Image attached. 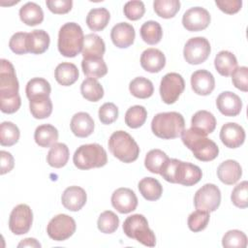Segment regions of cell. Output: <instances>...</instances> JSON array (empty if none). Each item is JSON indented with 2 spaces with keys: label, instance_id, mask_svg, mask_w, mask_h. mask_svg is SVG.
Returning <instances> with one entry per match:
<instances>
[{
  "label": "cell",
  "instance_id": "6da1fadb",
  "mask_svg": "<svg viewBox=\"0 0 248 248\" xmlns=\"http://www.w3.org/2000/svg\"><path fill=\"white\" fill-rule=\"evenodd\" d=\"M160 174L168 182L178 183L184 186L197 184L202 176V170L198 166L170 158L162 167Z\"/></svg>",
  "mask_w": 248,
  "mask_h": 248
},
{
  "label": "cell",
  "instance_id": "7a4b0ae2",
  "mask_svg": "<svg viewBox=\"0 0 248 248\" xmlns=\"http://www.w3.org/2000/svg\"><path fill=\"white\" fill-rule=\"evenodd\" d=\"M181 140L185 146L189 148L194 156L200 161H212L219 154V147L212 140L207 139L205 136L201 135L192 128L182 132Z\"/></svg>",
  "mask_w": 248,
  "mask_h": 248
},
{
  "label": "cell",
  "instance_id": "3957f363",
  "mask_svg": "<svg viewBox=\"0 0 248 248\" xmlns=\"http://www.w3.org/2000/svg\"><path fill=\"white\" fill-rule=\"evenodd\" d=\"M185 121L181 113L176 111L157 113L151 121L153 134L163 140H171L181 136Z\"/></svg>",
  "mask_w": 248,
  "mask_h": 248
},
{
  "label": "cell",
  "instance_id": "277c9868",
  "mask_svg": "<svg viewBox=\"0 0 248 248\" xmlns=\"http://www.w3.org/2000/svg\"><path fill=\"white\" fill-rule=\"evenodd\" d=\"M84 35L81 27L76 22L63 24L58 33V50L65 57H75L81 52Z\"/></svg>",
  "mask_w": 248,
  "mask_h": 248
},
{
  "label": "cell",
  "instance_id": "5b68a950",
  "mask_svg": "<svg viewBox=\"0 0 248 248\" xmlns=\"http://www.w3.org/2000/svg\"><path fill=\"white\" fill-rule=\"evenodd\" d=\"M108 144L110 153L123 163H132L139 157L140 147L138 143L125 131L113 132Z\"/></svg>",
  "mask_w": 248,
  "mask_h": 248
},
{
  "label": "cell",
  "instance_id": "8992f818",
  "mask_svg": "<svg viewBox=\"0 0 248 248\" xmlns=\"http://www.w3.org/2000/svg\"><path fill=\"white\" fill-rule=\"evenodd\" d=\"M73 162L79 170L102 168L108 162L107 152L98 143L80 145L74 153Z\"/></svg>",
  "mask_w": 248,
  "mask_h": 248
},
{
  "label": "cell",
  "instance_id": "52a82bcc",
  "mask_svg": "<svg viewBox=\"0 0 248 248\" xmlns=\"http://www.w3.org/2000/svg\"><path fill=\"white\" fill-rule=\"evenodd\" d=\"M123 232L144 246L154 247L156 245V236L148 227L146 218L141 214H134L127 217L123 223Z\"/></svg>",
  "mask_w": 248,
  "mask_h": 248
},
{
  "label": "cell",
  "instance_id": "ba28073f",
  "mask_svg": "<svg viewBox=\"0 0 248 248\" xmlns=\"http://www.w3.org/2000/svg\"><path fill=\"white\" fill-rule=\"evenodd\" d=\"M0 62V100L19 96V84L13 64L6 59H1Z\"/></svg>",
  "mask_w": 248,
  "mask_h": 248
},
{
  "label": "cell",
  "instance_id": "9c48e42d",
  "mask_svg": "<svg viewBox=\"0 0 248 248\" xmlns=\"http://www.w3.org/2000/svg\"><path fill=\"white\" fill-rule=\"evenodd\" d=\"M185 89V81L181 75L177 73L166 74L160 83V95L165 104L175 103Z\"/></svg>",
  "mask_w": 248,
  "mask_h": 248
},
{
  "label": "cell",
  "instance_id": "30bf717a",
  "mask_svg": "<svg viewBox=\"0 0 248 248\" xmlns=\"http://www.w3.org/2000/svg\"><path fill=\"white\" fill-rule=\"evenodd\" d=\"M221 202L220 189L212 183L202 186L195 194L194 205L196 209L207 212L215 211Z\"/></svg>",
  "mask_w": 248,
  "mask_h": 248
},
{
  "label": "cell",
  "instance_id": "8fae6325",
  "mask_svg": "<svg viewBox=\"0 0 248 248\" xmlns=\"http://www.w3.org/2000/svg\"><path fill=\"white\" fill-rule=\"evenodd\" d=\"M77 225L75 220L67 214L54 216L47 224V235L55 241H64L71 237L76 232Z\"/></svg>",
  "mask_w": 248,
  "mask_h": 248
},
{
  "label": "cell",
  "instance_id": "7c38bea8",
  "mask_svg": "<svg viewBox=\"0 0 248 248\" xmlns=\"http://www.w3.org/2000/svg\"><path fill=\"white\" fill-rule=\"evenodd\" d=\"M211 51L210 44L204 37H194L187 41L183 49V56L187 63L198 65L204 62Z\"/></svg>",
  "mask_w": 248,
  "mask_h": 248
},
{
  "label": "cell",
  "instance_id": "4fadbf2b",
  "mask_svg": "<svg viewBox=\"0 0 248 248\" xmlns=\"http://www.w3.org/2000/svg\"><path fill=\"white\" fill-rule=\"evenodd\" d=\"M33 223V212L25 203L17 204L13 208L9 218V229L16 234H24L29 232Z\"/></svg>",
  "mask_w": 248,
  "mask_h": 248
},
{
  "label": "cell",
  "instance_id": "5bb4252c",
  "mask_svg": "<svg viewBox=\"0 0 248 248\" xmlns=\"http://www.w3.org/2000/svg\"><path fill=\"white\" fill-rule=\"evenodd\" d=\"M211 17L207 10L202 7L188 9L182 16L184 28L191 32H198L205 29L210 23Z\"/></svg>",
  "mask_w": 248,
  "mask_h": 248
},
{
  "label": "cell",
  "instance_id": "9a60e30c",
  "mask_svg": "<svg viewBox=\"0 0 248 248\" xmlns=\"http://www.w3.org/2000/svg\"><path fill=\"white\" fill-rule=\"evenodd\" d=\"M111 204L119 213L127 214L137 208L138 198L133 190L118 188L111 195Z\"/></svg>",
  "mask_w": 248,
  "mask_h": 248
},
{
  "label": "cell",
  "instance_id": "2e32d148",
  "mask_svg": "<svg viewBox=\"0 0 248 248\" xmlns=\"http://www.w3.org/2000/svg\"><path fill=\"white\" fill-rule=\"evenodd\" d=\"M220 140L229 148H237L245 140V131L239 124L228 122L224 124L220 131Z\"/></svg>",
  "mask_w": 248,
  "mask_h": 248
},
{
  "label": "cell",
  "instance_id": "e0dca14e",
  "mask_svg": "<svg viewBox=\"0 0 248 248\" xmlns=\"http://www.w3.org/2000/svg\"><path fill=\"white\" fill-rule=\"evenodd\" d=\"M219 111L225 116H236L242 108V101L238 95L231 91H224L216 99Z\"/></svg>",
  "mask_w": 248,
  "mask_h": 248
},
{
  "label": "cell",
  "instance_id": "ac0fdd59",
  "mask_svg": "<svg viewBox=\"0 0 248 248\" xmlns=\"http://www.w3.org/2000/svg\"><path fill=\"white\" fill-rule=\"evenodd\" d=\"M136 37L135 28L127 22L115 24L110 31V39L113 45L119 48H126L133 45Z\"/></svg>",
  "mask_w": 248,
  "mask_h": 248
},
{
  "label": "cell",
  "instance_id": "d6986e66",
  "mask_svg": "<svg viewBox=\"0 0 248 248\" xmlns=\"http://www.w3.org/2000/svg\"><path fill=\"white\" fill-rule=\"evenodd\" d=\"M87 196L84 189L79 186H70L62 194L63 206L70 211H78L86 203Z\"/></svg>",
  "mask_w": 248,
  "mask_h": 248
},
{
  "label": "cell",
  "instance_id": "ffe728a7",
  "mask_svg": "<svg viewBox=\"0 0 248 248\" xmlns=\"http://www.w3.org/2000/svg\"><path fill=\"white\" fill-rule=\"evenodd\" d=\"M191 87L198 95H209L215 87L213 75L206 70H198L194 72L191 76Z\"/></svg>",
  "mask_w": 248,
  "mask_h": 248
},
{
  "label": "cell",
  "instance_id": "44dd1931",
  "mask_svg": "<svg viewBox=\"0 0 248 248\" xmlns=\"http://www.w3.org/2000/svg\"><path fill=\"white\" fill-rule=\"evenodd\" d=\"M166 65L165 54L158 48H147L140 56L141 68L149 73H159Z\"/></svg>",
  "mask_w": 248,
  "mask_h": 248
},
{
  "label": "cell",
  "instance_id": "7402d4cb",
  "mask_svg": "<svg viewBox=\"0 0 248 248\" xmlns=\"http://www.w3.org/2000/svg\"><path fill=\"white\" fill-rule=\"evenodd\" d=\"M242 175V169L235 160H226L217 168V176L226 185L235 184Z\"/></svg>",
  "mask_w": 248,
  "mask_h": 248
},
{
  "label": "cell",
  "instance_id": "603a6c76",
  "mask_svg": "<svg viewBox=\"0 0 248 248\" xmlns=\"http://www.w3.org/2000/svg\"><path fill=\"white\" fill-rule=\"evenodd\" d=\"M70 127L76 137L86 138L93 133L95 123L89 113L79 111L72 117Z\"/></svg>",
  "mask_w": 248,
  "mask_h": 248
},
{
  "label": "cell",
  "instance_id": "cb8c5ba5",
  "mask_svg": "<svg viewBox=\"0 0 248 248\" xmlns=\"http://www.w3.org/2000/svg\"><path fill=\"white\" fill-rule=\"evenodd\" d=\"M191 128L201 135L206 137L215 130L216 118L207 110H199L192 116Z\"/></svg>",
  "mask_w": 248,
  "mask_h": 248
},
{
  "label": "cell",
  "instance_id": "d4e9b609",
  "mask_svg": "<svg viewBox=\"0 0 248 248\" xmlns=\"http://www.w3.org/2000/svg\"><path fill=\"white\" fill-rule=\"evenodd\" d=\"M106 45L103 39L96 34H87L84 37L81 54L83 58H103Z\"/></svg>",
  "mask_w": 248,
  "mask_h": 248
},
{
  "label": "cell",
  "instance_id": "484cf974",
  "mask_svg": "<svg viewBox=\"0 0 248 248\" xmlns=\"http://www.w3.org/2000/svg\"><path fill=\"white\" fill-rule=\"evenodd\" d=\"M50 38L45 30H33L27 36L28 52L33 54H42L49 46Z\"/></svg>",
  "mask_w": 248,
  "mask_h": 248
},
{
  "label": "cell",
  "instance_id": "4316f807",
  "mask_svg": "<svg viewBox=\"0 0 248 248\" xmlns=\"http://www.w3.org/2000/svg\"><path fill=\"white\" fill-rule=\"evenodd\" d=\"M78 67L69 62H62L58 64L54 71V78L62 86H70L74 84L78 80Z\"/></svg>",
  "mask_w": 248,
  "mask_h": 248
},
{
  "label": "cell",
  "instance_id": "83f0119b",
  "mask_svg": "<svg viewBox=\"0 0 248 248\" xmlns=\"http://www.w3.org/2000/svg\"><path fill=\"white\" fill-rule=\"evenodd\" d=\"M20 20L28 26H35L43 22L44 12L40 5L34 2H27L19 9Z\"/></svg>",
  "mask_w": 248,
  "mask_h": 248
},
{
  "label": "cell",
  "instance_id": "f1b7e54d",
  "mask_svg": "<svg viewBox=\"0 0 248 248\" xmlns=\"http://www.w3.org/2000/svg\"><path fill=\"white\" fill-rule=\"evenodd\" d=\"M216 71L223 77H229L237 67V59L235 55L228 50H221L214 59Z\"/></svg>",
  "mask_w": 248,
  "mask_h": 248
},
{
  "label": "cell",
  "instance_id": "f546056e",
  "mask_svg": "<svg viewBox=\"0 0 248 248\" xmlns=\"http://www.w3.org/2000/svg\"><path fill=\"white\" fill-rule=\"evenodd\" d=\"M51 92V87L49 82L43 78H31L25 88V93L27 98L30 100H35L39 98L49 97Z\"/></svg>",
  "mask_w": 248,
  "mask_h": 248
},
{
  "label": "cell",
  "instance_id": "4dcf8cb0",
  "mask_svg": "<svg viewBox=\"0 0 248 248\" xmlns=\"http://www.w3.org/2000/svg\"><path fill=\"white\" fill-rule=\"evenodd\" d=\"M34 140L41 147H51L58 140V131L51 124H43L36 128Z\"/></svg>",
  "mask_w": 248,
  "mask_h": 248
},
{
  "label": "cell",
  "instance_id": "1f68e13d",
  "mask_svg": "<svg viewBox=\"0 0 248 248\" xmlns=\"http://www.w3.org/2000/svg\"><path fill=\"white\" fill-rule=\"evenodd\" d=\"M69 156L68 146L63 142H56L50 147L46 155V162L50 167L60 169L68 163Z\"/></svg>",
  "mask_w": 248,
  "mask_h": 248
},
{
  "label": "cell",
  "instance_id": "d6a6232c",
  "mask_svg": "<svg viewBox=\"0 0 248 248\" xmlns=\"http://www.w3.org/2000/svg\"><path fill=\"white\" fill-rule=\"evenodd\" d=\"M110 19V14L106 8H95L89 11L86 16V24L92 31H102L106 28Z\"/></svg>",
  "mask_w": 248,
  "mask_h": 248
},
{
  "label": "cell",
  "instance_id": "836d02e7",
  "mask_svg": "<svg viewBox=\"0 0 248 248\" xmlns=\"http://www.w3.org/2000/svg\"><path fill=\"white\" fill-rule=\"evenodd\" d=\"M138 187L141 196L149 202L159 200L163 193V187L161 183L153 177L142 178L139 182Z\"/></svg>",
  "mask_w": 248,
  "mask_h": 248
},
{
  "label": "cell",
  "instance_id": "e575fe53",
  "mask_svg": "<svg viewBox=\"0 0 248 248\" xmlns=\"http://www.w3.org/2000/svg\"><path fill=\"white\" fill-rule=\"evenodd\" d=\"M81 68L87 78L94 79L101 78L108 73V67L103 58H83Z\"/></svg>",
  "mask_w": 248,
  "mask_h": 248
},
{
  "label": "cell",
  "instance_id": "d590c367",
  "mask_svg": "<svg viewBox=\"0 0 248 248\" xmlns=\"http://www.w3.org/2000/svg\"><path fill=\"white\" fill-rule=\"evenodd\" d=\"M130 93L139 99H147L152 96L154 86L151 80L143 77L135 78L129 84Z\"/></svg>",
  "mask_w": 248,
  "mask_h": 248
},
{
  "label": "cell",
  "instance_id": "8d00e7d4",
  "mask_svg": "<svg viewBox=\"0 0 248 248\" xmlns=\"http://www.w3.org/2000/svg\"><path fill=\"white\" fill-rule=\"evenodd\" d=\"M141 39L148 45L158 44L163 37V30L159 22L154 20L145 21L140 30Z\"/></svg>",
  "mask_w": 248,
  "mask_h": 248
},
{
  "label": "cell",
  "instance_id": "74e56055",
  "mask_svg": "<svg viewBox=\"0 0 248 248\" xmlns=\"http://www.w3.org/2000/svg\"><path fill=\"white\" fill-rule=\"evenodd\" d=\"M80 93L87 101L98 102L104 96V88L97 79L87 78L80 85Z\"/></svg>",
  "mask_w": 248,
  "mask_h": 248
},
{
  "label": "cell",
  "instance_id": "f35d334b",
  "mask_svg": "<svg viewBox=\"0 0 248 248\" xmlns=\"http://www.w3.org/2000/svg\"><path fill=\"white\" fill-rule=\"evenodd\" d=\"M29 108L34 118H47L52 112V102L49 97L39 98L29 101Z\"/></svg>",
  "mask_w": 248,
  "mask_h": 248
},
{
  "label": "cell",
  "instance_id": "ab89813d",
  "mask_svg": "<svg viewBox=\"0 0 248 248\" xmlns=\"http://www.w3.org/2000/svg\"><path fill=\"white\" fill-rule=\"evenodd\" d=\"M147 118L146 108L142 106L136 105L129 108L125 113V123L132 129L141 127Z\"/></svg>",
  "mask_w": 248,
  "mask_h": 248
},
{
  "label": "cell",
  "instance_id": "60d3db41",
  "mask_svg": "<svg viewBox=\"0 0 248 248\" xmlns=\"http://www.w3.org/2000/svg\"><path fill=\"white\" fill-rule=\"evenodd\" d=\"M18 127L10 121H4L0 125V143L3 146H12L19 140Z\"/></svg>",
  "mask_w": 248,
  "mask_h": 248
},
{
  "label": "cell",
  "instance_id": "b9f144b4",
  "mask_svg": "<svg viewBox=\"0 0 248 248\" xmlns=\"http://www.w3.org/2000/svg\"><path fill=\"white\" fill-rule=\"evenodd\" d=\"M169 160L168 155L161 149L150 150L144 159V166L152 173L160 174V170L164 164Z\"/></svg>",
  "mask_w": 248,
  "mask_h": 248
},
{
  "label": "cell",
  "instance_id": "7bdbcfd3",
  "mask_svg": "<svg viewBox=\"0 0 248 248\" xmlns=\"http://www.w3.org/2000/svg\"><path fill=\"white\" fill-rule=\"evenodd\" d=\"M153 9L157 16L163 18L173 17L180 10L179 0H155Z\"/></svg>",
  "mask_w": 248,
  "mask_h": 248
},
{
  "label": "cell",
  "instance_id": "ee69618b",
  "mask_svg": "<svg viewBox=\"0 0 248 248\" xmlns=\"http://www.w3.org/2000/svg\"><path fill=\"white\" fill-rule=\"evenodd\" d=\"M119 225L118 216L110 211L106 210L101 213L97 221V227L101 232L104 233H112L114 232Z\"/></svg>",
  "mask_w": 248,
  "mask_h": 248
},
{
  "label": "cell",
  "instance_id": "f6af8a7d",
  "mask_svg": "<svg viewBox=\"0 0 248 248\" xmlns=\"http://www.w3.org/2000/svg\"><path fill=\"white\" fill-rule=\"evenodd\" d=\"M222 245L226 248H245L247 246V236L238 230L228 231L222 238Z\"/></svg>",
  "mask_w": 248,
  "mask_h": 248
},
{
  "label": "cell",
  "instance_id": "bcb514c9",
  "mask_svg": "<svg viewBox=\"0 0 248 248\" xmlns=\"http://www.w3.org/2000/svg\"><path fill=\"white\" fill-rule=\"evenodd\" d=\"M209 217V212L197 209L188 217V228L194 232H199L207 227Z\"/></svg>",
  "mask_w": 248,
  "mask_h": 248
},
{
  "label": "cell",
  "instance_id": "7dc6e473",
  "mask_svg": "<svg viewBox=\"0 0 248 248\" xmlns=\"http://www.w3.org/2000/svg\"><path fill=\"white\" fill-rule=\"evenodd\" d=\"M232 202L239 208L248 206V182L246 180L237 184L231 195Z\"/></svg>",
  "mask_w": 248,
  "mask_h": 248
},
{
  "label": "cell",
  "instance_id": "c3c4849f",
  "mask_svg": "<svg viewBox=\"0 0 248 248\" xmlns=\"http://www.w3.org/2000/svg\"><path fill=\"white\" fill-rule=\"evenodd\" d=\"M123 12L125 16L130 20H138L142 17L145 13V7L142 1L133 0L124 5Z\"/></svg>",
  "mask_w": 248,
  "mask_h": 248
},
{
  "label": "cell",
  "instance_id": "681fc988",
  "mask_svg": "<svg viewBox=\"0 0 248 248\" xmlns=\"http://www.w3.org/2000/svg\"><path fill=\"white\" fill-rule=\"evenodd\" d=\"M27 36H28V33L26 32H17L11 37L9 42V46L14 53L25 54L28 52Z\"/></svg>",
  "mask_w": 248,
  "mask_h": 248
},
{
  "label": "cell",
  "instance_id": "f907efd6",
  "mask_svg": "<svg viewBox=\"0 0 248 248\" xmlns=\"http://www.w3.org/2000/svg\"><path fill=\"white\" fill-rule=\"evenodd\" d=\"M99 119L105 125L113 123L118 117V108L113 103H105L99 108Z\"/></svg>",
  "mask_w": 248,
  "mask_h": 248
},
{
  "label": "cell",
  "instance_id": "816d5d0a",
  "mask_svg": "<svg viewBox=\"0 0 248 248\" xmlns=\"http://www.w3.org/2000/svg\"><path fill=\"white\" fill-rule=\"evenodd\" d=\"M232 81L234 87L247 92L248 91V68L245 66L236 67L232 73Z\"/></svg>",
  "mask_w": 248,
  "mask_h": 248
},
{
  "label": "cell",
  "instance_id": "f5cc1de1",
  "mask_svg": "<svg viewBox=\"0 0 248 248\" xmlns=\"http://www.w3.org/2000/svg\"><path fill=\"white\" fill-rule=\"evenodd\" d=\"M48 10L56 15L67 14L72 10L73 1L72 0H46V2Z\"/></svg>",
  "mask_w": 248,
  "mask_h": 248
},
{
  "label": "cell",
  "instance_id": "db71d44e",
  "mask_svg": "<svg viewBox=\"0 0 248 248\" xmlns=\"http://www.w3.org/2000/svg\"><path fill=\"white\" fill-rule=\"evenodd\" d=\"M215 4L222 12L228 15L236 14L242 7L241 0H216Z\"/></svg>",
  "mask_w": 248,
  "mask_h": 248
},
{
  "label": "cell",
  "instance_id": "11a10c76",
  "mask_svg": "<svg viewBox=\"0 0 248 248\" xmlns=\"http://www.w3.org/2000/svg\"><path fill=\"white\" fill-rule=\"evenodd\" d=\"M0 158H1V170L0 173L5 174L7 172H10L15 166V160L13 155L5 150L0 151Z\"/></svg>",
  "mask_w": 248,
  "mask_h": 248
},
{
  "label": "cell",
  "instance_id": "9f6ffc18",
  "mask_svg": "<svg viewBox=\"0 0 248 248\" xmlns=\"http://www.w3.org/2000/svg\"><path fill=\"white\" fill-rule=\"evenodd\" d=\"M17 247H36V248H40L41 247V243L35 239V238H32V237H28V238H25L23 240H21Z\"/></svg>",
  "mask_w": 248,
  "mask_h": 248
}]
</instances>
